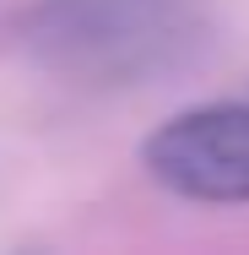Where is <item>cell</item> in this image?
Instances as JSON below:
<instances>
[{"instance_id": "1", "label": "cell", "mask_w": 249, "mask_h": 255, "mask_svg": "<svg viewBox=\"0 0 249 255\" xmlns=\"http://www.w3.org/2000/svg\"><path fill=\"white\" fill-rule=\"evenodd\" d=\"M200 0H33L16 16V49L44 76L87 93H136L190 76L211 54Z\"/></svg>"}, {"instance_id": "2", "label": "cell", "mask_w": 249, "mask_h": 255, "mask_svg": "<svg viewBox=\"0 0 249 255\" xmlns=\"http://www.w3.org/2000/svg\"><path fill=\"white\" fill-rule=\"evenodd\" d=\"M141 174L173 201L249 206V93L163 120L141 141Z\"/></svg>"}]
</instances>
